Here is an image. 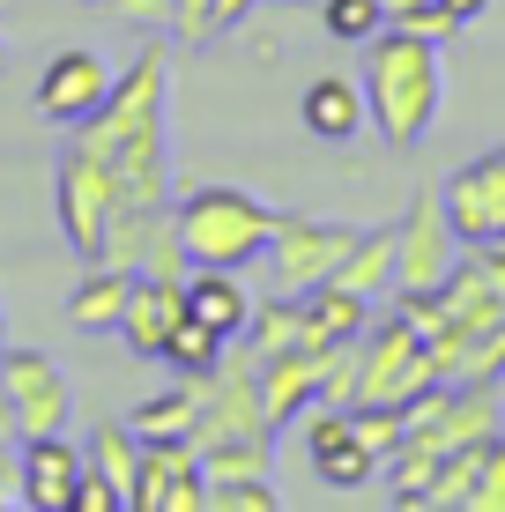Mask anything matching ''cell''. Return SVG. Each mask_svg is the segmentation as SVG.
<instances>
[{
	"label": "cell",
	"instance_id": "cell-21",
	"mask_svg": "<svg viewBox=\"0 0 505 512\" xmlns=\"http://www.w3.org/2000/svg\"><path fill=\"white\" fill-rule=\"evenodd\" d=\"M82 461H90L104 483H119V490L134 498V475H142V438H134V423H97Z\"/></svg>",
	"mask_w": 505,
	"mask_h": 512
},
{
	"label": "cell",
	"instance_id": "cell-16",
	"mask_svg": "<svg viewBox=\"0 0 505 512\" xmlns=\"http://www.w3.org/2000/svg\"><path fill=\"white\" fill-rule=\"evenodd\" d=\"M186 312L208 320L223 342H238L253 320V290L238 282V268H186Z\"/></svg>",
	"mask_w": 505,
	"mask_h": 512
},
{
	"label": "cell",
	"instance_id": "cell-34",
	"mask_svg": "<svg viewBox=\"0 0 505 512\" xmlns=\"http://www.w3.org/2000/svg\"><path fill=\"white\" fill-rule=\"evenodd\" d=\"M0 342H8V320H0Z\"/></svg>",
	"mask_w": 505,
	"mask_h": 512
},
{
	"label": "cell",
	"instance_id": "cell-5",
	"mask_svg": "<svg viewBox=\"0 0 505 512\" xmlns=\"http://www.w3.org/2000/svg\"><path fill=\"white\" fill-rule=\"evenodd\" d=\"M461 260V231L439 193H416L409 216L394 223V290H439Z\"/></svg>",
	"mask_w": 505,
	"mask_h": 512
},
{
	"label": "cell",
	"instance_id": "cell-19",
	"mask_svg": "<svg viewBox=\"0 0 505 512\" xmlns=\"http://www.w3.org/2000/svg\"><path fill=\"white\" fill-rule=\"evenodd\" d=\"M194 416H201V372H171L164 394H149L134 409V438H194Z\"/></svg>",
	"mask_w": 505,
	"mask_h": 512
},
{
	"label": "cell",
	"instance_id": "cell-11",
	"mask_svg": "<svg viewBox=\"0 0 505 512\" xmlns=\"http://www.w3.org/2000/svg\"><path fill=\"white\" fill-rule=\"evenodd\" d=\"M112 97V60L90 45H67L45 60V82H38V112L60 119V127H75V119H90L97 104Z\"/></svg>",
	"mask_w": 505,
	"mask_h": 512
},
{
	"label": "cell",
	"instance_id": "cell-25",
	"mask_svg": "<svg viewBox=\"0 0 505 512\" xmlns=\"http://www.w3.org/2000/svg\"><path fill=\"white\" fill-rule=\"evenodd\" d=\"M461 512H505V431L483 446L476 483H468V505H461Z\"/></svg>",
	"mask_w": 505,
	"mask_h": 512
},
{
	"label": "cell",
	"instance_id": "cell-26",
	"mask_svg": "<svg viewBox=\"0 0 505 512\" xmlns=\"http://www.w3.org/2000/svg\"><path fill=\"white\" fill-rule=\"evenodd\" d=\"M357 416V438H364V446H372L379 453V468H387V453L394 446H402V431H409V416L402 409H350Z\"/></svg>",
	"mask_w": 505,
	"mask_h": 512
},
{
	"label": "cell",
	"instance_id": "cell-17",
	"mask_svg": "<svg viewBox=\"0 0 505 512\" xmlns=\"http://www.w3.org/2000/svg\"><path fill=\"white\" fill-rule=\"evenodd\" d=\"M335 282L350 297H364V305H387V297H394V223L357 231V245H350V260L335 268Z\"/></svg>",
	"mask_w": 505,
	"mask_h": 512
},
{
	"label": "cell",
	"instance_id": "cell-29",
	"mask_svg": "<svg viewBox=\"0 0 505 512\" xmlns=\"http://www.w3.org/2000/svg\"><path fill=\"white\" fill-rule=\"evenodd\" d=\"M104 8L127 15V23H142V30H156V23L171 30V0H104Z\"/></svg>",
	"mask_w": 505,
	"mask_h": 512
},
{
	"label": "cell",
	"instance_id": "cell-23",
	"mask_svg": "<svg viewBox=\"0 0 505 512\" xmlns=\"http://www.w3.org/2000/svg\"><path fill=\"white\" fill-rule=\"evenodd\" d=\"M320 23H327V38H342V45H372L379 30H387V8H379V0H320Z\"/></svg>",
	"mask_w": 505,
	"mask_h": 512
},
{
	"label": "cell",
	"instance_id": "cell-32",
	"mask_svg": "<svg viewBox=\"0 0 505 512\" xmlns=\"http://www.w3.org/2000/svg\"><path fill=\"white\" fill-rule=\"evenodd\" d=\"M379 8H387V23H409L416 8H431V0H379Z\"/></svg>",
	"mask_w": 505,
	"mask_h": 512
},
{
	"label": "cell",
	"instance_id": "cell-28",
	"mask_svg": "<svg viewBox=\"0 0 505 512\" xmlns=\"http://www.w3.org/2000/svg\"><path fill=\"white\" fill-rule=\"evenodd\" d=\"M67 512H127V490L104 483L97 468H82V475H75V498H67Z\"/></svg>",
	"mask_w": 505,
	"mask_h": 512
},
{
	"label": "cell",
	"instance_id": "cell-10",
	"mask_svg": "<svg viewBox=\"0 0 505 512\" xmlns=\"http://www.w3.org/2000/svg\"><path fill=\"white\" fill-rule=\"evenodd\" d=\"M305 453H312V475L327 490H364L379 483V453L357 438V416L350 409H305Z\"/></svg>",
	"mask_w": 505,
	"mask_h": 512
},
{
	"label": "cell",
	"instance_id": "cell-6",
	"mask_svg": "<svg viewBox=\"0 0 505 512\" xmlns=\"http://www.w3.org/2000/svg\"><path fill=\"white\" fill-rule=\"evenodd\" d=\"M0 386H8V401H15V431L23 438L67 431V416H75V386H67V372L45 349H8L0 342Z\"/></svg>",
	"mask_w": 505,
	"mask_h": 512
},
{
	"label": "cell",
	"instance_id": "cell-18",
	"mask_svg": "<svg viewBox=\"0 0 505 512\" xmlns=\"http://www.w3.org/2000/svg\"><path fill=\"white\" fill-rule=\"evenodd\" d=\"M127 290H134V268H104V260H90V275H82L75 297H67V320H75L82 334L119 327V312H127Z\"/></svg>",
	"mask_w": 505,
	"mask_h": 512
},
{
	"label": "cell",
	"instance_id": "cell-4",
	"mask_svg": "<svg viewBox=\"0 0 505 512\" xmlns=\"http://www.w3.org/2000/svg\"><path fill=\"white\" fill-rule=\"evenodd\" d=\"M357 245V223H327V216H275V238H268V282L290 297L335 282V268L350 260Z\"/></svg>",
	"mask_w": 505,
	"mask_h": 512
},
{
	"label": "cell",
	"instance_id": "cell-9",
	"mask_svg": "<svg viewBox=\"0 0 505 512\" xmlns=\"http://www.w3.org/2000/svg\"><path fill=\"white\" fill-rule=\"evenodd\" d=\"M439 201H446V216H454L461 245H498L505 238V149L461 164L454 179L439 186Z\"/></svg>",
	"mask_w": 505,
	"mask_h": 512
},
{
	"label": "cell",
	"instance_id": "cell-15",
	"mask_svg": "<svg viewBox=\"0 0 505 512\" xmlns=\"http://www.w3.org/2000/svg\"><path fill=\"white\" fill-rule=\"evenodd\" d=\"M305 134L320 141H357L364 127H372V104H364V82H342V75H320L305 82V104H298Z\"/></svg>",
	"mask_w": 505,
	"mask_h": 512
},
{
	"label": "cell",
	"instance_id": "cell-1",
	"mask_svg": "<svg viewBox=\"0 0 505 512\" xmlns=\"http://www.w3.org/2000/svg\"><path fill=\"white\" fill-rule=\"evenodd\" d=\"M364 104H372V127L394 141V149H416L431 134L446 104V60L424 30L387 23L372 45H364Z\"/></svg>",
	"mask_w": 505,
	"mask_h": 512
},
{
	"label": "cell",
	"instance_id": "cell-7",
	"mask_svg": "<svg viewBox=\"0 0 505 512\" xmlns=\"http://www.w3.org/2000/svg\"><path fill=\"white\" fill-rule=\"evenodd\" d=\"M134 512H208V475L194 438H142V475H134Z\"/></svg>",
	"mask_w": 505,
	"mask_h": 512
},
{
	"label": "cell",
	"instance_id": "cell-12",
	"mask_svg": "<svg viewBox=\"0 0 505 512\" xmlns=\"http://www.w3.org/2000/svg\"><path fill=\"white\" fill-rule=\"evenodd\" d=\"M335 349H283V357H260V401H268L275 431H283V423H305V409H320V386H327Z\"/></svg>",
	"mask_w": 505,
	"mask_h": 512
},
{
	"label": "cell",
	"instance_id": "cell-24",
	"mask_svg": "<svg viewBox=\"0 0 505 512\" xmlns=\"http://www.w3.org/2000/svg\"><path fill=\"white\" fill-rule=\"evenodd\" d=\"M283 490L268 475H238V483H208V512H275Z\"/></svg>",
	"mask_w": 505,
	"mask_h": 512
},
{
	"label": "cell",
	"instance_id": "cell-3",
	"mask_svg": "<svg viewBox=\"0 0 505 512\" xmlns=\"http://www.w3.org/2000/svg\"><path fill=\"white\" fill-rule=\"evenodd\" d=\"M431 386H439L431 342L402 320V312H387L379 327H364V342H357V401L350 409H409V401L431 394Z\"/></svg>",
	"mask_w": 505,
	"mask_h": 512
},
{
	"label": "cell",
	"instance_id": "cell-30",
	"mask_svg": "<svg viewBox=\"0 0 505 512\" xmlns=\"http://www.w3.org/2000/svg\"><path fill=\"white\" fill-rule=\"evenodd\" d=\"M253 8H260V0H216V30H238Z\"/></svg>",
	"mask_w": 505,
	"mask_h": 512
},
{
	"label": "cell",
	"instance_id": "cell-33",
	"mask_svg": "<svg viewBox=\"0 0 505 512\" xmlns=\"http://www.w3.org/2000/svg\"><path fill=\"white\" fill-rule=\"evenodd\" d=\"M8 505H23V498H15V490H8V483H0V512H8Z\"/></svg>",
	"mask_w": 505,
	"mask_h": 512
},
{
	"label": "cell",
	"instance_id": "cell-2",
	"mask_svg": "<svg viewBox=\"0 0 505 512\" xmlns=\"http://www.w3.org/2000/svg\"><path fill=\"white\" fill-rule=\"evenodd\" d=\"M171 231H179L194 268H238L246 275L253 260H268L275 208L246 186H186L171 201Z\"/></svg>",
	"mask_w": 505,
	"mask_h": 512
},
{
	"label": "cell",
	"instance_id": "cell-13",
	"mask_svg": "<svg viewBox=\"0 0 505 512\" xmlns=\"http://www.w3.org/2000/svg\"><path fill=\"white\" fill-rule=\"evenodd\" d=\"M179 320H186V275H134L127 312H119V334H127L134 357H149V364H156Z\"/></svg>",
	"mask_w": 505,
	"mask_h": 512
},
{
	"label": "cell",
	"instance_id": "cell-31",
	"mask_svg": "<svg viewBox=\"0 0 505 512\" xmlns=\"http://www.w3.org/2000/svg\"><path fill=\"white\" fill-rule=\"evenodd\" d=\"M439 8H446V15H454V23L468 30V23H476V15H491V0H439Z\"/></svg>",
	"mask_w": 505,
	"mask_h": 512
},
{
	"label": "cell",
	"instance_id": "cell-8",
	"mask_svg": "<svg viewBox=\"0 0 505 512\" xmlns=\"http://www.w3.org/2000/svg\"><path fill=\"white\" fill-rule=\"evenodd\" d=\"M52 201H60V231L82 260H97V238H104V216H112V171L97 164L90 149L67 141L60 171H52Z\"/></svg>",
	"mask_w": 505,
	"mask_h": 512
},
{
	"label": "cell",
	"instance_id": "cell-22",
	"mask_svg": "<svg viewBox=\"0 0 505 512\" xmlns=\"http://www.w3.org/2000/svg\"><path fill=\"white\" fill-rule=\"evenodd\" d=\"M223 349H231V342H223L208 320H194V312H186V320L171 327V342H164V357H156V364H171V372H216Z\"/></svg>",
	"mask_w": 505,
	"mask_h": 512
},
{
	"label": "cell",
	"instance_id": "cell-14",
	"mask_svg": "<svg viewBox=\"0 0 505 512\" xmlns=\"http://www.w3.org/2000/svg\"><path fill=\"white\" fill-rule=\"evenodd\" d=\"M90 468L75 453V438L67 431H45V438H23V505L38 512H67V498H75V475Z\"/></svg>",
	"mask_w": 505,
	"mask_h": 512
},
{
	"label": "cell",
	"instance_id": "cell-20",
	"mask_svg": "<svg viewBox=\"0 0 505 512\" xmlns=\"http://www.w3.org/2000/svg\"><path fill=\"white\" fill-rule=\"evenodd\" d=\"M238 342H253V357H283V349H305V297L275 290V297H253V320Z\"/></svg>",
	"mask_w": 505,
	"mask_h": 512
},
{
	"label": "cell",
	"instance_id": "cell-27",
	"mask_svg": "<svg viewBox=\"0 0 505 512\" xmlns=\"http://www.w3.org/2000/svg\"><path fill=\"white\" fill-rule=\"evenodd\" d=\"M171 38H179V45L223 38V30H216V0H171Z\"/></svg>",
	"mask_w": 505,
	"mask_h": 512
}]
</instances>
